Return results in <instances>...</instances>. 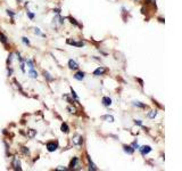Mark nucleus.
<instances>
[{"label":"nucleus","instance_id":"obj_3","mask_svg":"<svg viewBox=\"0 0 182 171\" xmlns=\"http://www.w3.org/2000/svg\"><path fill=\"white\" fill-rule=\"evenodd\" d=\"M106 71H107V70L105 69V67L100 66V67H98V69L95 70V72H93V75H96V76H99V75L105 74V73H106Z\"/></svg>","mask_w":182,"mask_h":171},{"label":"nucleus","instance_id":"obj_24","mask_svg":"<svg viewBox=\"0 0 182 171\" xmlns=\"http://www.w3.org/2000/svg\"><path fill=\"white\" fill-rule=\"evenodd\" d=\"M27 15H29V17H30L31 20H33V18H34V14H32V13H30V11H27Z\"/></svg>","mask_w":182,"mask_h":171},{"label":"nucleus","instance_id":"obj_10","mask_svg":"<svg viewBox=\"0 0 182 171\" xmlns=\"http://www.w3.org/2000/svg\"><path fill=\"white\" fill-rule=\"evenodd\" d=\"M123 148H124V152H125V153H128V154H133L134 148L132 146H126V145H124Z\"/></svg>","mask_w":182,"mask_h":171},{"label":"nucleus","instance_id":"obj_21","mask_svg":"<svg viewBox=\"0 0 182 171\" xmlns=\"http://www.w3.org/2000/svg\"><path fill=\"white\" fill-rule=\"evenodd\" d=\"M44 76H46V78H47V79H48L49 81H53V80H54V78H51L48 72H44Z\"/></svg>","mask_w":182,"mask_h":171},{"label":"nucleus","instance_id":"obj_27","mask_svg":"<svg viewBox=\"0 0 182 171\" xmlns=\"http://www.w3.org/2000/svg\"><path fill=\"white\" fill-rule=\"evenodd\" d=\"M150 1H151V2H155L156 0H150Z\"/></svg>","mask_w":182,"mask_h":171},{"label":"nucleus","instance_id":"obj_22","mask_svg":"<svg viewBox=\"0 0 182 171\" xmlns=\"http://www.w3.org/2000/svg\"><path fill=\"white\" fill-rule=\"evenodd\" d=\"M22 40H23V42L25 43V45H30V41L27 40L26 38H22Z\"/></svg>","mask_w":182,"mask_h":171},{"label":"nucleus","instance_id":"obj_15","mask_svg":"<svg viewBox=\"0 0 182 171\" xmlns=\"http://www.w3.org/2000/svg\"><path fill=\"white\" fill-rule=\"evenodd\" d=\"M29 75L31 76V78H33V79H35V78H38V73L34 71V69H30V72H29Z\"/></svg>","mask_w":182,"mask_h":171},{"label":"nucleus","instance_id":"obj_18","mask_svg":"<svg viewBox=\"0 0 182 171\" xmlns=\"http://www.w3.org/2000/svg\"><path fill=\"white\" fill-rule=\"evenodd\" d=\"M26 64L29 65L30 69H34V64H33V62L31 59H26Z\"/></svg>","mask_w":182,"mask_h":171},{"label":"nucleus","instance_id":"obj_17","mask_svg":"<svg viewBox=\"0 0 182 171\" xmlns=\"http://www.w3.org/2000/svg\"><path fill=\"white\" fill-rule=\"evenodd\" d=\"M157 115V111H151V112L148 114V118H150V119H154Z\"/></svg>","mask_w":182,"mask_h":171},{"label":"nucleus","instance_id":"obj_16","mask_svg":"<svg viewBox=\"0 0 182 171\" xmlns=\"http://www.w3.org/2000/svg\"><path fill=\"white\" fill-rule=\"evenodd\" d=\"M102 120H107L108 122H114V118H113L112 115H104L102 117Z\"/></svg>","mask_w":182,"mask_h":171},{"label":"nucleus","instance_id":"obj_20","mask_svg":"<svg viewBox=\"0 0 182 171\" xmlns=\"http://www.w3.org/2000/svg\"><path fill=\"white\" fill-rule=\"evenodd\" d=\"M71 92H72V96H73V98H74L75 101H79V97H77V95L75 94V91L73 89H71Z\"/></svg>","mask_w":182,"mask_h":171},{"label":"nucleus","instance_id":"obj_26","mask_svg":"<svg viewBox=\"0 0 182 171\" xmlns=\"http://www.w3.org/2000/svg\"><path fill=\"white\" fill-rule=\"evenodd\" d=\"M56 170H67V169L64 166H58V168H56Z\"/></svg>","mask_w":182,"mask_h":171},{"label":"nucleus","instance_id":"obj_19","mask_svg":"<svg viewBox=\"0 0 182 171\" xmlns=\"http://www.w3.org/2000/svg\"><path fill=\"white\" fill-rule=\"evenodd\" d=\"M134 105H135V106L142 107V108H146V107H147V105H145V104H141L140 102H134Z\"/></svg>","mask_w":182,"mask_h":171},{"label":"nucleus","instance_id":"obj_7","mask_svg":"<svg viewBox=\"0 0 182 171\" xmlns=\"http://www.w3.org/2000/svg\"><path fill=\"white\" fill-rule=\"evenodd\" d=\"M13 166H14V169H15V170H22L21 162L17 160L16 157H14V159H13Z\"/></svg>","mask_w":182,"mask_h":171},{"label":"nucleus","instance_id":"obj_2","mask_svg":"<svg viewBox=\"0 0 182 171\" xmlns=\"http://www.w3.org/2000/svg\"><path fill=\"white\" fill-rule=\"evenodd\" d=\"M73 144L77 145V146H81V145L83 144V138H82V136L76 135L74 138H73Z\"/></svg>","mask_w":182,"mask_h":171},{"label":"nucleus","instance_id":"obj_13","mask_svg":"<svg viewBox=\"0 0 182 171\" xmlns=\"http://www.w3.org/2000/svg\"><path fill=\"white\" fill-rule=\"evenodd\" d=\"M60 129H62V131L65 132V134H68V132H70V128H68V126H67L66 123H63L62 127H60Z\"/></svg>","mask_w":182,"mask_h":171},{"label":"nucleus","instance_id":"obj_11","mask_svg":"<svg viewBox=\"0 0 182 171\" xmlns=\"http://www.w3.org/2000/svg\"><path fill=\"white\" fill-rule=\"evenodd\" d=\"M77 163H79V159H77V157H73V160L71 161L70 168L71 169H75L76 166H77Z\"/></svg>","mask_w":182,"mask_h":171},{"label":"nucleus","instance_id":"obj_5","mask_svg":"<svg viewBox=\"0 0 182 171\" xmlns=\"http://www.w3.org/2000/svg\"><path fill=\"white\" fill-rule=\"evenodd\" d=\"M139 150L142 155H147L148 153L151 152V147L150 146H141V147H139Z\"/></svg>","mask_w":182,"mask_h":171},{"label":"nucleus","instance_id":"obj_25","mask_svg":"<svg viewBox=\"0 0 182 171\" xmlns=\"http://www.w3.org/2000/svg\"><path fill=\"white\" fill-rule=\"evenodd\" d=\"M134 122H135V124H138V126H142V122H141L140 120H135Z\"/></svg>","mask_w":182,"mask_h":171},{"label":"nucleus","instance_id":"obj_12","mask_svg":"<svg viewBox=\"0 0 182 171\" xmlns=\"http://www.w3.org/2000/svg\"><path fill=\"white\" fill-rule=\"evenodd\" d=\"M74 78L76 79V80L82 81L83 79H84V73H83V72H77V73H75Z\"/></svg>","mask_w":182,"mask_h":171},{"label":"nucleus","instance_id":"obj_14","mask_svg":"<svg viewBox=\"0 0 182 171\" xmlns=\"http://www.w3.org/2000/svg\"><path fill=\"white\" fill-rule=\"evenodd\" d=\"M0 41L4 43V45H7L8 41H7V37H6L4 33H0Z\"/></svg>","mask_w":182,"mask_h":171},{"label":"nucleus","instance_id":"obj_8","mask_svg":"<svg viewBox=\"0 0 182 171\" xmlns=\"http://www.w3.org/2000/svg\"><path fill=\"white\" fill-rule=\"evenodd\" d=\"M68 66H70L71 70H77L79 69V64H77L75 61H73V59H70V61H68Z\"/></svg>","mask_w":182,"mask_h":171},{"label":"nucleus","instance_id":"obj_9","mask_svg":"<svg viewBox=\"0 0 182 171\" xmlns=\"http://www.w3.org/2000/svg\"><path fill=\"white\" fill-rule=\"evenodd\" d=\"M102 105H105V106H111L112 105V99L109 97H102Z\"/></svg>","mask_w":182,"mask_h":171},{"label":"nucleus","instance_id":"obj_1","mask_svg":"<svg viewBox=\"0 0 182 171\" xmlns=\"http://www.w3.org/2000/svg\"><path fill=\"white\" fill-rule=\"evenodd\" d=\"M58 148V144L57 143H55V141H49L47 143V150L49 152H55V151Z\"/></svg>","mask_w":182,"mask_h":171},{"label":"nucleus","instance_id":"obj_4","mask_svg":"<svg viewBox=\"0 0 182 171\" xmlns=\"http://www.w3.org/2000/svg\"><path fill=\"white\" fill-rule=\"evenodd\" d=\"M86 160H88V163H89V169H90V170H93V171L98 170V168H97L96 164L92 162V160H91V157L89 155H86Z\"/></svg>","mask_w":182,"mask_h":171},{"label":"nucleus","instance_id":"obj_23","mask_svg":"<svg viewBox=\"0 0 182 171\" xmlns=\"http://www.w3.org/2000/svg\"><path fill=\"white\" fill-rule=\"evenodd\" d=\"M34 32L37 33V34H40V36H42V37H44V34H42V33L40 32V30H39V29H35V30H34Z\"/></svg>","mask_w":182,"mask_h":171},{"label":"nucleus","instance_id":"obj_6","mask_svg":"<svg viewBox=\"0 0 182 171\" xmlns=\"http://www.w3.org/2000/svg\"><path fill=\"white\" fill-rule=\"evenodd\" d=\"M67 43L68 45H72V46H76V47H83L84 46V42H82V41H74V40H67Z\"/></svg>","mask_w":182,"mask_h":171}]
</instances>
